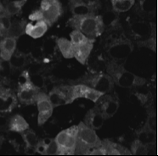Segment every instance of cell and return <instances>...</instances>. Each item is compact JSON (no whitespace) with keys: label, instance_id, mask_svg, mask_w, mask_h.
I'll return each mask as SVG.
<instances>
[{"label":"cell","instance_id":"obj_14","mask_svg":"<svg viewBox=\"0 0 158 156\" xmlns=\"http://www.w3.org/2000/svg\"><path fill=\"white\" fill-rule=\"evenodd\" d=\"M72 88H73V94H74V98L75 99L77 98H87V99H89L92 102L96 103L97 100L102 96L103 92L95 90L94 88H90L89 86L84 84H75L72 85Z\"/></svg>","mask_w":158,"mask_h":156},{"label":"cell","instance_id":"obj_13","mask_svg":"<svg viewBox=\"0 0 158 156\" xmlns=\"http://www.w3.org/2000/svg\"><path fill=\"white\" fill-rule=\"evenodd\" d=\"M36 103L38 110V123L39 125H42L51 117L54 106L52 105L48 95L41 92L38 94Z\"/></svg>","mask_w":158,"mask_h":156},{"label":"cell","instance_id":"obj_9","mask_svg":"<svg viewBox=\"0 0 158 156\" xmlns=\"http://www.w3.org/2000/svg\"><path fill=\"white\" fill-rule=\"evenodd\" d=\"M48 96L54 108L72 104V102L76 100L73 94L72 85H63L53 88L48 92Z\"/></svg>","mask_w":158,"mask_h":156},{"label":"cell","instance_id":"obj_1","mask_svg":"<svg viewBox=\"0 0 158 156\" xmlns=\"http://www.w3.org/2000/svg\"><path fill=\"white\" fill-rule=\"evenodd\" d=\"M69 25L74 29L84 34L87 37L94 40L104 31L105 25L102 16L90 14L83 16H72Z\"/></svg>","mask_w":158,"mask_h":156},{"label":"cell","instance_id":"obj_26","mask_svg":"<svg viewBox=\"0 0 158 156\" xmlns=\"http://www.w3.org/2000/svg\"><path fill=\"white\" fill-rule=\"evenodd\" d=\"M21 136H22V138H23V141H24L27 148L35 149V147L39 141L37 134L31 129L28 128L24 132H21Z\"/></svg>","mask_w":158,"mask_h":156},{"label":"cell","instance_id":"obj_28","mask_svg":"<svg viewBox=\"0 0 158 156\" xmlns=\"http://www.w3.org/2000/svg\"><path fill=\"white\" fill-rule=\"evenodd\" d=\"M11 67L10 61L4 60L0 58V82H7L11 75Z\"/></svg>","mask_w":158,"mask_h":156},{"label":"cell","instance_id":"obj_22","mask_svg":"<svg viewBox=\"0 0 158 156\" xmlns=\"http://www.w3.org/2000/svg\"><path fill=\"white\" fill-rule=\"evenodd\" d=\"M28 128H29L28 123L26 121V120L21 115H15L10 119L9 130L11 132L21 133Z\"/></svg>","mask_w":158,"mask_h":156},{"label":"cell","instance_id":"obj_36","mask_svg":"<svg viewBox=\"0 0 158 156\" xmlns=\"http://www.w3.org/2000/svg\"><path fill=\"white\" fill-rule=\"evenodd\" d=\"M87 6L92 8L93 10H96L100 6V0H81Z\"/></svg>","mask_w":158,"mask_h":156},{"label":"cell","instance_id":"obj_6","mask_svg":"<svg viewBox=\"0 0 158 156\" xmlns=\"http://www.w3.org/2000/svg\"><path fill=\"white\" fill-rule=\"evenodd\" d=\"M76 84H84L103 93H108L113 90L114 82L107 73L101 71H90L75 81Z\"/></svg>","mask_w":158,"mask_h":156},{"label":"cell","instance_id":"obj_29","mask_svg":"<svg viewBox=\"0 0 158 156\" xmlns=\"http://www.w3.org/2000/svg\"><path fill=\"white\" fill-rule=\"evenodd\" d=\"M152 26V31H151V37L148 40L139 43V46L147 47L148 48H151V50L156 52V44H157V36H156V27L155 24H151Z\"/></svg>","mask_w":158,"mask_h":156},{"label":"cell","instance_id":"obj_37","mask_svg":"<svg viewBox=\"0 0 158 156\" xmlns=\"http://www.w3.org/2000/svg\"><path fill=\"white\" fill-rule=\"evenodd\" d=\"M9 122H10V118H8L5 115H1L0 113V130L9 128Z\"/></svg>","mask_w":158,"mask_h":156},{"label":"cell","instance_id":"obj_4","mask_svg":"<svg viewBox=\"0 0 158 156\" xmlns=\"http://www.w3.org/2000/svg\"><path fill=\"white\" fill-rule=\"evenodd\" d=\"M77 127V144L76 151H80L79 154H88L91 149L102 144V141L98 137L95 130L88 126L84 122H80Z\"/></svg>","mask_w":158,"mask_h":156},{"label":"cell","instance_id":"obj_16","mask_svg":"<svg viewBox=\"0 0 158 156\" xmlns=\"http://www.w3.org/2000/svg\"><path fill=\"white\" fill-rule=\"evenodd\" d=\"M16 41L14 37H4L0 41V58L4 60H10L15 51L16 50Z\"/></svg>","mask_w":158,"mask_h":156},{"label":"cell","instance_id":"obj_12","mask_svg":"<svg viewBox=\"0 0 158 156\" xmlns=\"http://www.w3.org/2000/svg\"><path fill=\"white\" fill-rule=\"evenodd\" d=\"M17 104V95L11 88H6L0 82V113H10Z\"/></svg>","mask_w":158,"mask_h":156},{"label":"cell","instance_id":"obj_21","mask_svg":"<svg viewBox=\"0 0 158 156\" xmlns=\"http://www.w3.org/2000/svg\"><path fill=\"white\" fill-rule=\"evenodd\" d=\"M27 23L25 20H15L14 21H12L10 27L8 30L5 37L7 36V37H14L15 39H18L21 36L26 33V26H27Z\"/></svg>","mask_w":158,"mask_h":156},{"label":"cell","instance_id":"obj_30","mask_svg":"<svg viewBox=\"0 0 158 156\" xmlns=\"http://www.w3.org/2000/svg\"><path fill=\"white\" fill-rule=\"evenodd\" d=\"M148 147L143 144L138 139L134 140L132 145H131V153L132 154H136V155H145L147 154Z\"/></svg>","mask_w":158,"mask_h":156},{"label":"cell","instance_id":"obj_17","mask_svg":"<svg viewBox=\"0 0 158 156\" xmlns=\"http://www.w3.org/2000/svg\"><path fill=\"white\" fill-rule=\"evenodd\" d=\"M35 23L30 22L26 26V34L33 38L43 37L48 31L49 26L44 20H34Z\"/></svg>","mask_w":158,"mask_h":156},{"label":"cell","instance_id":"obj_35","mask_svg":"<svg viewBox=\"0 0 158 156\" xmlns=\"http://www.w3.org/2000/svg\"><path fill=\"white\" fill-rule=\"evenodd\" d=\"M88 154H91V155H106V151L104 147L103 144H101L99 147L94 148L90 150L89 152L88 153Z\"/></svg>","mask_w":158,"mask_h":156},{"label":"cell","instance_id":"obj_27","mask_svg":"<svg viewBox=\"0 0 158 156\" xmlns=\"http://www.w3.org/2000/svg\"><path fill=\"white\" fill-rule=\"evenodd\" d=\"M135 0H111V4L114 11L123 13L129 10L134 6Z\"/></svg>","mask_w":158,"mask_h":156},{"label":"cell","instance_id":"obj_10","mask_svg":"<svg viewBox=\"0 0 158 156\" xmlns=\"http://www.w3.org/2000/svg\"><path fill=\"white\" fill-rule=\"evenodd\" d=\"M134 46L127 39H117L114 40L107 48L108 55L114 61H122L126 60L133 52Z\"/></svg>","mask_w":158,"mask_h":156},{"label":"cell","instance_id":"obj_32","mask_svg":"<svg viewBox=\"0 0 158 156\" xmlns=\"http://www.w3.org/2000/svg\"><path fill=\"white\" fill-rule=\"evenodd\" d=\"M52 138H44L42 140H39L38 142V144L35 147V150L36 152H38L40 154H44L46 155V151H47V148L48 145L49 144V142H51Z\"/></svg>","mask_w":158,"mask_h":156},{"label":"cell","instance_id":"obj_34","mask_svg":"<svg viewBox=\"0 0 158 156\" xmlns=\"http://www.w3.org/2000/svg\"><path fill=\"white\" fill-rule=\"evenodd\" d=\"M55 155L59 154V147L57 145V142H55V139L52 138L51 142H49L46 151V155Z\"/></svg>","mask_w":158,"mask_h":156},{"label":"cell","instance_id":"obj_18","mask_svg":"<svg viewBox=\"0 0 158 156\" xmlns=\"http://www.w3.org/2000/svg\"><path fill=\"white\" fill-rule=\"evenodd\" d=\"M136 134L138 136V140L140 141L143 144L148 146L154 145L156 142V132L149 128L145 125H143V127L138 130L136 132Z\"/></svg>","mask_w":158,"mask_h":156},{"label":"cell","instance_id":"obj_11","mask_svg":"<svg viewBox=\"0 0 158 156\" xmlns=\"http://www.w3.org/2000/svg\"><path fill=\"white\" fill-rule=\"evenodd\" d=\"M96 106L100 109L106 120L111 118L119 108V99L117 95L105 93L96 102Z\"/></svg>","mask_w":158,"mask_h":156},{"label":"cell","instance_id":"obj_33","mask_svg":"<svg viewBox=\"0 0 158 156\" xmlns=\"http://www.w3.org/2000/svg\"><path fill=\"white\" fill-rule=\"evenodd\" d=\"M11 23H12V21L10 20V16L7 15L5 13L2 14L0 15V24H1V26H2L4 31V37H5L6 33H7L8 30L10 27Z\"/></svg>","mask_w":158,"mask_h":156},{"label":"cell","instance_id":"obj_20","mask_svg":"<svg viewBox=\"0 0 158 156\" xmlns=\"http://www.w3.org/2000/svg\"><path fill=\"white\" fill-rule=\"evenodd\" d=\"M102 144L106 149V155H122V154H132L129 149L125 148L121 144L111 142L109 140L102 141Z\"/></svg>","mask_w":158,"mask_h":156},{"label":"cell","instance_id":"obj_2","mask_svg":"<svg viewBox=\"0 0 158 156\" xmlns=\"http://www.w3.org/2000/svg\"><path fill=\"white\" fill-rule=\"evenodd\" d=\"M107 74L110 76L114 84L121 88H133L140 87L146 83L144 78L138 76L134 73L126 70L124 66L117 61L110 60L106 66Z\"/></svg>","mask_w":158,"mask_h":156},{"label":"cell","instance_id":"obj_15","mask_svg":"<svg viewBox=\"0 0 158 156\" xmlns=\"http://www.w3.org/2000/svg\"><path fill=\"white\" fill-rule=\"evenodd\" d=\"M106 119L104 117L103 114L101 113L100 109L95 105V107L90 109L87 112L83 122L94 130H99L102 127Z\"/></svg>","mask_w":158,"mask_h":156},{"label":"cell","instance_id":"obj_3","mask_svg":"<svg viewBox=\"0 0 158 156\" xmlns=\"http://www.w3.org/2000/svg\"><path fill=\"white\" fill-rule=\"evenodd\" d=\"M62 5L59 0H42L39 10L33 11L29 19L32 21L44 20L50 27L61 16Z\"/></svg>","mask_w":158,"mask_h":156},{"label":"cell","instance_id":"obj_25","mask_svg":"<svg viewBox=\"0 0 158 156\" xmlns=\"http://www.w3.org/2000/svg\"><path fill=\"white\" fill-rule=\"evenodd\" d=\"M27 0H16V1H11L8 3L4 6V13L9 16H13L15 14H17L24 6L25 3Z\"/></svg>","mask_w":158,"mask_h":156},{"label":"cell","instance_id":"obj_38","mask_svg":"<svg viewBox=\"0 0 158 156\" xmlns=\"http://www.w3.org/2000/svg\"><path fill=\"white\" fill-rule=\"evenodd\" d=\"M4 37V29H3L2 26H1V24H0V38Z\"/></svg>","mask_w":158,"mask_h":156},{"label":"cell","instance_id":"obj_19","mask_svg":"<svg viewBox=\"0 0 158 156\" xmlns=\"http://www.w3.org/2000/svg\"><path fill=\"white\" fill-rule=\"evenodd\" d=\"M70 9L73 16H83L90 14H95L96 10L87 6L81 0H71L70 1Z\"/></svg>","mask_w":158,"mask_h":156},{"label":"cell","instance_id":"obj_31","mask_svg":"<svg viewBox=\"0 0 158 156\" xmlns=\"http://www.w3.org/2000/svg\"><path fill=\"white\" fill-rule=\"evenodd\" d=\"M144 125L156 132L157 131V117H156V113L155 110H151L149 113L147 120H146V122Z\"/></svg>","mask_w":158,"mask_h":156},{"label":"cell","instance_id":"obj_5","mask_svg":"<svg viewBox=\"0 0 158 156\" xmlns=\"http://www.w3.org/2000/svg\"><path fill=\"white\" fill-rule=\"evenodd\" d=\"M70 37L74 57L79 63L85 64L93 49L94 40L87 37L84 34L77 30L72 31L70 34Z\"/></svg>","mask_w":158,"mask_h":156},{"label":"cell","instance_id":"obj_7","mask_svg":"<svg viewBox=\"0 0 158 156\" xmlns=\"http://www.w3.org/2000/svg\"><path fill=\"white\" fill-rule=\"evenodd\" d=\"M40 92V88L31 81L29 72L27 71H23L18 81V90L16 94L18 100L23 105H33L37 101Z\"/></svg>","mask_w":158,"mask_h":156},{"label":"cell","instance_id":"obj_24","mask_svg":"<svg viewBox=\"0 0 158 156\" xmlns=\"http://www.w3.org/2000/svg\"><path fill=\"white\" fill-rule=\"evenodd\" d=\"M56 43L64 57L66 59H72L74 57V53H73L71 41L67 40L65 38H59L57 39Z\"/></svg>","mask_w":158,"mask_h":156},{"label":"cell","instance_id":"obj_39","mask_svg":"<svg viewBox=\"0 0 158 156\" xmlns=\"http://www.w3.org/2000/svg\"><path fill=\"white\" fill-rule=\"evenodd\" d=\"M4 13V5L2 4V3H0V15Z\"/></svg>","mask_w":158,"mask_h":156},{"label":"cell","instance_id":"obj_23","mask_svg":"<svg viewBox=\"0 0 158 156\" xmlns=\"http://www.w3.org/2000/svg\"><path fill=\"white\" fill-rule=\"evenodd\" d=\"M9 61L12 69H15V70L23 69L28 63L27 55L18 50L15 51V53Z\"/></svg>","mask_w":158,"mask_h":156},{"label":"cell","instance_id":"obj_8","mask_svg":"<svg viewBox=\"0 0 158 156\" xmlns=\"http://www.w3.org/2000/svg\"><path fill=\"white\" fill-rule=\"evenodd\" d=\"M77 125L65 129L55 138L59 147V154H74L77 144Z\"/></svg>","mask_w":158,"mask_h":156}]
</instances>
